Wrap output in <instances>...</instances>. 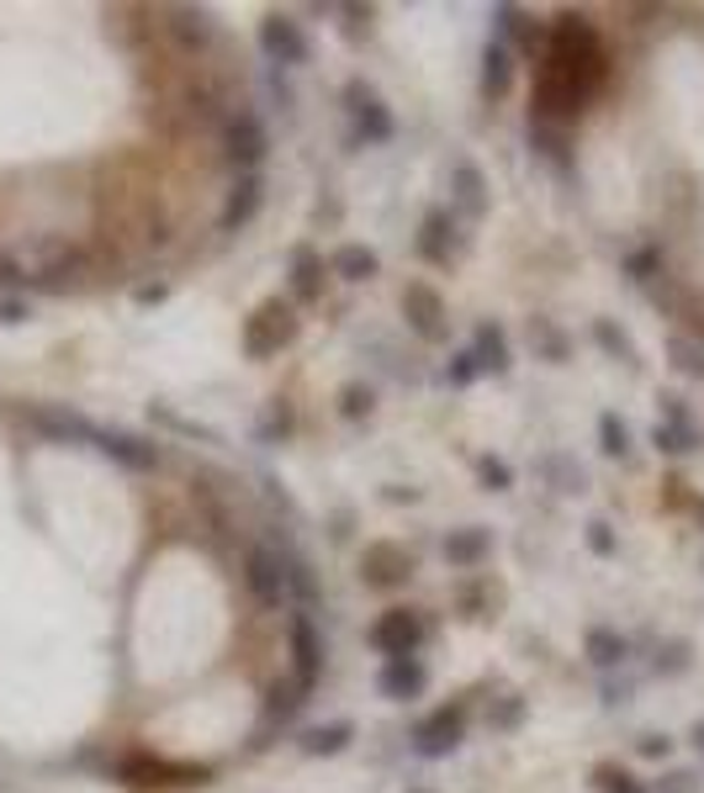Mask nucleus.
<instances>
[{
    "instance_id": "1",
    "label": "nucleus",
    "mask_w": 704,
    "mask_h": 793,
    "mask_svg": "<svg viewBox=\"0 0 704 793\" xmlns=\"http://www.w3.org/2000/svg\"><path fill=\"white\" fill-rule=\"evenodd\" d=\"M297 334V323H292V307H281V302H265L254 318H249V329H245V349L254 355V360H265V355H276L286 338Z\"/></svg>"
},
{
    "instance_id": "2",
    "label": "nucleus",
    "mask_w": 704,
    "mask_h": 793,
    "mask_svg": "<svg viewBox=\"0 0 704 793\" xmlns=\"http://www.w3.org/2000/svg\"><path fill=\"white\" fill-rule=\"evenodd\" d=\"M419 641H424V624H419V613H408V609H387L371 624V645L382 656H413Z\"/></svg>"
},
{
    "instance_id": "3",
    "label": "nucleus",
    "mask_w": 704,
    "mask_h": 793,
    "mask_svg": "<svg viewBox=\"0 0 704 793\" xmlns=\"http://www.w3.org/2000/svg\"><path fill=\"white\" fill-rule=\"evenodd\" d=\"M249 593L265 604V609H281L286 604V561H281L276 550H249Z\"/></svg>"
},
{
    "instance_id": "4",
    "label": "nucleus",
    "mask_w": 704,
    "mask_h": 793,
    "mask_svg": "<svg viewBox=\"0 0 704 793\" xmlns=\"http://www.w3.org/2000/svg\"><path fill=\"white\" fill-rule=\"evenodd\" d=\"M461 731H466V714H461V703L456 709H434L424 725H419V757H451L461 746Z\"/></svg>"
},
{
    "instance_id": "5",
    "label": "nucleus",
    "mask_w": 704,
    "mask_h": 793,
    "mask_svg": "<svg viewBox=\"0 0 704 793\" xmlns=\"http://www.w3.org/2000/svg\"><path fill=\"white\" fill-rule=\"evenodd\" d=\"M260 48L271 64H307V37L292 16H265L260 22Z\"/></svg>"
},
{
    "instance_id": "6",
    "label": "nucleus",
    "mask_w": 704,
    "mask_h": 793,
    "mask_svg": "<svg viewBox=\"0 0 704 793\" xmlns=\"http://www.w3.org/2000/svg\"><path fill=\"white\" fill-rule=\"evenodd\" d=\"M402 312H408V323H413L419 338H445V302L429 291L424 280H413V286L402 291Z\"/></svg>"
},
{
    "instance_id": "7",
    "label": "nucleus",
    "mask_w": 704,
    "mask_h": 793,
    "mask_svg": "<svg viewBox=\"0 0 704 793\" xmlns=\"http://www.w3.org/2000/svg\"><path fill=\"white\" fill-rule=\"evenodd\" d=\"M91 445L101 456H112L117 466H127V471H154V466H159V450H154V445L133 439V434H117V428H95Z\"/></svg>"
},
{
    "instance_id": "8",
    "label": "nucleus",
    "mask_w": 704,
    "mask_h": 793,
    "mask_svg": "<svg viewBox=\"0 0 704 793\" xmlns=\"http://www.w3.org/2000/svg\"><path fill=\"white\" fill-rule=\"evenodd\" d=\"M292 667H297V693H307L318 682V667H323V651H318L307 613H292Z\"/></svg>"
},
{
    "instance_id": "9",
    "label": "nucleus",
    "mask_w": 704,
    "mask_h": 793,
    "mask_svg": "<svg viewBox=\"0 0 704 793\" xmlns=\"http://www.w3.org/2000/svg\"><path fill=\"white\" fill-rule=\"evenodd\" d=\"M424 682H429V671L419 656H387V667L376 677V688H382L387 699H419Z\"/></svg>"
},
{
    "instance_id": "10",
    "label": "nucleus",
    "mask_w": 704,
    "mask_h": 793,
    "mask_svg": "<svg viewBox=\"0 0 704 793\" xmlns=\"http://www.w3.org/2000/svg\"><path fill=\"white\" fill-rule=\"evenodd\" d=\"M350 112H355V127H361L366 143H387L393 138V117H387V106L366 85H350Z\"/></svg>"
},
{
    "instance_id": "11",
    "label": "nucleus",
    "mask_w": 704,
    "mask_h": 793,
    "mask_svg": "<svg viewBox=\"0 0 704 793\" xmlns=\"http://www.w3.org/2000/svg\"><path fill=\"white\" fill-rule=\"evenodd\" d=\"M32 428H43L48 439H80V445H91L95 439V424L91 418H80V413H69V407H32Z\"/></svg>"
},
{
    "instance_id": "12",
    "label": "nucleus",
    "mask_w": 704,
    "mask_h": 793,
    "mask_svg": "<svg viewBox=\"0 0 704 793\" xmlns=\"http://www.w3.org/2000/svg\"><path fill=\"white\" fill-rule=\"evenodd\" d=\"M228 159H234L239 170H254V164L265 159V127L254 123L249 112L228 123Z\"/></svg>"
},
{
    "instance_id": "13",
    "label": "nucleus",
    "mask_w": 704,
    "mask_h": 793,
    "mask_svg": "<svg viewBox=\"0 0 704 793\" xmlns=\"http://www.w3.org/2000/svg\"><path fill=\"white\" fill-rule=\"evenodd\" d=\"M254 212H260V181H254V175H239V185L228 191V207H223V228L234 233V228H245Z\"/></svg>"
},
{
    "instance_id": "14",
    "label": "nucleus",
    "mask_w": 704,
    "mask_h": 793,
    "mask_svg": "<svg viewBox=\"0 0 704 793\" xmlns=\"http://www.w3.org/2000/svg\"><path fill=\"white\" fill-rule=\"evenodd\" d=\"M492 550V535L488 529H451V540H445V555H451V566H477L482 555Z\"/></svg>"
},
{
    "instance_id": "15",
    "label": "nucleus",
    "mask_w": 704,
    "mask_h": 793,
    "mask_svg": "<svg viewBox=\"0 0 704 793\" xmlns=\"http://www.w3.org/2000/svg\"><path fill=\"white\" fill-rule=\"evenodd\" d=\"M350 735H355V725H350V720L318 725V731H307V735H303V751H307V757H339V751L350 746Z\"/></svg>"
},
{
    "instance_id": "16",
    "label": "nucleus",
    "mask_w": 704,
    "mask_h": 793,
    "mask_svg": "<svg viewBox=\"0 0 704 793\" xmlns=\"http://www.w3.org/2000/svg\"><path fill=\"white\" fill-rule=\"evenodd\" d=\"M472 360H477V370H509V344H503V329L482 323V329H477V349H472Z\"/></svg>"
},
{
    "instance_id": "17",
    "label": "nucleus",
    "mask_w": 704,
    "mask_h": 793,
    "mask_svg": "<svg viewBox=\"0 0 704 793\" xmlns=\"http://www.w3.org/2000/svg\"><path fill=\"white\" fill-rule=\"evenodd\" d=\"M318 275H323V260H318L313 249H297V260H292V291H297V302H313V297H318Z\"/></svg>"
},
{
    "instance_id": "18",
    "label": "nucleus",
    "mask_w": 704,
    "mask_h": 793,
    "mask_svg": "<svg viewBox=\"0 0 704 793\" xmlns=\"http://www.w3.org/2000/svg\"><path fill=\"white\" fill-rule=\"evenodd\" d=\"M509 74H514V64H509V48H503V43H488V54H482V91H488V95H503V91H509Z\"/></svg>"
},
{
    "instance_id": "19",
    "label": "nucleus",
    "mask_w": 704,
    "mask_h": 793,
    "mask_svg": "<svg viewBox=\"0 0 704 793\" xmlns=\"http://www.w3.org/2000/svg\"><path fill=\"white\" fill-rule=\"evenodd\" d=\"M588 656H593V667H620L625 662V635H614V630H588Z\"/></svg>"
},
{
    "instance_id": "20",
    "label": "nucleus",
    "mask_w": 704,
    "mask_h": 793,
    "mask_svg": "<svg viewBox=\"0 0 704 793\" xmlns=\"http://www.w3.org/2000/svg\"><path fill=\"white\" fill-rule=\"evenodd\" d=\"M334 271L344 275V280H371V275H376V254L361 244H344L334 254Z\"/></svg>"
},
{
    "instance_id": "21",
    "label": "nucleus",
    "mask_w": 704,
    "mask_h": 793,
    "mask_svg": "<svg viewBox=\"0 0 704 793\" xmlns=\"http://www.w3.org/2000/svg\"><path fill=\"white\" fill-rule=\"evenodd\" d=\"M599 450H604V456H625V450H631V434H625V424H620L614 413L599 418Z\"/></svg>"
},
{
    "instance_id": "22",
    "label": "nucleus",
    "mask_w": 704,
    "mask_h": 793,
    "mask_svg": "<svg viewBox=\"0 0 704 793\" xmlns=\"http://www.w3.org/2000/svg\"><path fill=\"white\" fill-rule=\"evenodd\" d=\"M456 196H461L466 212H482V175H477L472 164H461L456 170Z\"/></svg>"
},
{
    "instance_id": "23",
    "label": "nucleus",
    "mask_w": 704,
    "mask_h": 793,
    "mask_svg": "<svg viewBox=\"0 0 704 793\" xmlns=\"http://www.w3.org/2000/svg\"><path fill=\"white\" fill-rule=\"evenodd\" d=\"M593 338H599V344L610 349L614 360H636V349H631V338L620 334V329H614L610 318H599V323H593Z\"/></svg>"
},
{
    "instance_id": "24",
    "label": "nucleus",
    "mask_w": 704,
    "mask_h": 793,
    "mask_svg": "<svg viewBox=\"0 0 704 793\" xmlns=\"http://www.w3.org/2000/svg\"><path fill=\"white\" fill-rule=\"evenodd\" d=\"M445 228H451V217H445V212H429L424 217V254H429V260H445Z\"/></svg>"
},
{
    "instance_id": "25",
    "label": "nucleus",
    "mask_w": 704,
    "mask_h": 793,
    "mask_svg": "<svg viewBox=\"0 0 704 793\" xmlns=\"http://www.w3.org/2000/svg\"><path fill=\"white\" fill-rule=\"evenodd\" d=\"M599 789L604 793H646L631 772H620V767H599Z\"/></svg>"
},
{
    "instance_id": "26",
    "label": "nucleus",
    "mask_w": 704,
    "mask_h": 793,
    "mask_svg": "<svg viewBox=\"0 0 704 793\" xmlns=\"http://www.w3.org/2000/svg\"><path fill=\"white\" fill-rule=\"evenodd\" d=\"M482 482H488V492H509V482H514V471L503 466V460H492V456H482Z\"/></svg>"
},
{
    "instance_id": "27",
    "label": "nucleus",
    "mask_w": 704,
    "mask_h": 793,
    "mask_svg": "<svg viewBox=\"0 0 704 793\" xmlns=\"http://www.w3.org/2000/svg\"><path fill=\"white\" fill-rule=\"evenodd\" d=\"M339 407H344V418H361V413H371V392L366 387H344Z\"/></svg>"
},
{
    "instance_id": "28",
    "label": "nucleus",
    "mask_w": 704,
    "mask_h": 793,
    "mask_svg": "<svg viewBox=\"0 0 704 793\" xmlns=\"http://www.w3.org/2000/svg\"><path fill=\"white\" fill-rule=\"evenodd\" d=\"M588 550H593V555H614V529L604 519L588 524Z\"/></svg>"
},
{
    "instance_id": "29",
    "label": "nucleus",
    "mask_w": 704,
    "mask_h": 793,
    "mask_svg": "<svg viewBox=\"0 0 704 793\" xmlns=\"http://www.w3.org/2000/svg\"><path fill=\"white\" fill-rule=\"evenodd\" d=\"M673 355H678V366H683V370H694V376H704V349H694V344H683V338H678V344H673Z\"/></svg>"
},
{
    "instance_id": "30",
    "label": "nucleus",
    "mask_w": 704,
    "mask_h": 793,
    "mask_svg": "<svg viewBox=\"0 0 704 793\" xmlns=\"http://www.w3.org/2000/svg\"><path fill=\"white\" fill-rule=\"evenodd\" d=\"M297 688H276V699H271V714H281V720H286V714H297Z\"/></svg>"
},
{
    "instance_id": "31",
    "label": "nucleus",
    "mask_w": 704,
    "mask_h": 793,
    "mask_svg": "<svg viewBox=\"0 0 704 793\" xmlns=\"http://www.w3.org/2000/svg\"><path fill=\"white\" fill-rule=\"evenodd\" d=\"M472 376H477V360H472V349H466V355H456V366H451V381H456V387H466Z\"/></svg>"
},
{
    "instance_id": "32",
    "label": "nucleus",
    "mask_w": 704,
    "mask_h": 793,
    "mask_svg": "<svg viewBox=\"0 0 704 793\" xmlns=\"http://www.w3.org/2000/svg\"><path fill=\"white\" fill-rule=\"evenodd\" d=\"M668 751H673V740H668V735H646V740H641V757H668Z\"/></svg>"
},
{
    "instance_id": "33",
    "label": "nucleus",
    "mask_w": 704,
    "mask_h": 793,
    "mask_svg": "<svg viewBox=\"0 0 704 793\" xmlns=\"http://www.w3.org/2000/svg\"><path fill=\"white\" fill-rule=\"evenodd\" d=\"M651 271H657V254H636V260H631V275H636V280H651Z\"/></svg>"
},
{
    "instance_id": "34",
    "label": "nucleus",
    "mask_w": 704,
    "mask_h": 793,
    "mask_svg": "<svg viewBox=\"0 0 704 793\" xmlns=\"http://www.w3.org/2000/svg\"><path fill=\"white\" fill-rule=\"evenodd\" d=\"M520 714H524V703H520V699H509L503 709H498V725H520Z\"/></svg>"
},
{
    "instance_id": "35",
    "label": "nucleus",
    "mask_w": 704,
    "mask_h": 793,
    "mask_svg": "<svg viewBox=\"0 0 704 793\" xmlns=\"http://www.w3.org/2000/svg\"><path fill=\"white\" fill-rule=\"evenodd\" d=\"M662 793H694V772H673V778H668V789Z\"/></svg>"
},
{
    "instance_id": "36",
    "label": "nucleus",
    "mask_w": 704,
    "mask_h": 793,
    "mask_svg": "<svg viewBox=\"0 0 704 793\" xmlns=\"http://www.w3.org/2000/svg\"><path fill=\"white\" fill-rule=\"evenodd\" d=\"M27 318V302H0V323H22Z\"/></svg>"
},
{
    "instance_id": "37",
    "label": "nucleus",
    "mask_w": 704,
    "mask_h": 793,
    "mask_svg": "<svg viewBox=\"0 0 704 793\" xmlns=\"http://www.w3.org/2000/svg\"><path fill=\"white\" fill-rule=\"evenodd\" d=\"M694 746H700V751H704V725H694Z\"/></svg>"
},
{
    "instance_id": "38",
    "label": "nucleus",
    "mask_w": 704,
    "mask_h": 793,
    "mask_svg": "<svg viewBox=\"0 0 704 793\" xmlns=\"http://www.w3.org/2000/svg\"><path fill=\"white\" fill-rule=\"evenodd\" d=\"M413 793H429V789H413Z\"/></svg>"
}]
</instances>
